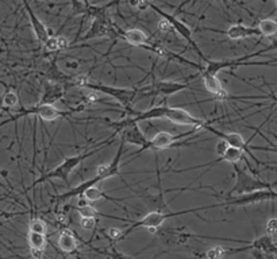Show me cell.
<instances>
[{"label": "cell", "mask_w": 277, "mask_h": 259, "mask_svg": "<svg viewBox=\"0 0 277 259\" xmlns=\"http://www.w3.org/2000/svg\"><path fill=\"white\" fill-rule=\"evenodd\" d=\"M45 47L46 53H56V51L64 50V49H68L69 42L63 37H57V35L51 34L47 40L42 43Z\"/></svg>", "instance_id": "cell-24"}, {"label": "cell", "mask_w": 277, "mask_h": 259, "mask_svg": "<svg viewBox=\"0 0 277 259\" xmlns=\"http://www.w3.org/2000/svg\"><path fill=\"white\" fill-rule=\"evenodd\" d=\"M116 136V134L114 132L113 135H110L107 139H104L103 142L100 143H97L95 145L93 149H91L88 151H84V152H80V154H76V155H72V157H68L64 159L61 164L56 166L54 169L49 170V172H46L44 174L38 177L37 180L31 184V185L28 186L26 191H30V189H34L35 186L41 185V184H44L46 181L49 180H53V178H58V180L64 181L65 184H69V175L72 174V172H73L80 164H83L87 158L92 157V155H95L97 154L99 151H102L104 147L110 146L111 143H113V139Z\"/></svg>", "instance_id": "cell-1"}, {"label": "cell", "mask_w": 277, "mask_h": 259, "mask_svg": "<svg viewBox=\"0 0 277 259\" xmlns=\"http://www.w3.org/2000/svg\"><path fill=\"white\" fill-rule=\"evenodd\" d=\"M275 49V45L269 46V47H265L262 50L255 51V53H252V54H248L245 57H239V58H234V60H223V61H214V60H208L206 62L207 65L202 68L200 70V74L202 76H218V73L223 70V69H230L232 70L234 68H238V66H252V65H275L276 64V60L273 58L271 61H250V58H253L255 56H261L262 53H266L268 50H273Z\"/></svg>", "instance_id": "cell-7"}, {"label": "cell", "mask_w": 277, "mask_h": 259, "mask_svg": "<svg viewBox=\"0 0 277 259\" xmlns=\"http://www.w3.org/2000/svg\"><path fill=\"white\" fill-rule=\"evenodd\" d=\"M204 30L215 31V33H222V34L227 35L231 41L243 40V38H249V37H257V35H260L258 28L253 27V26H246V24H243V23H235V24H232V26L227 28L226 31L212 30V28L208 27H204Z\"/></svg>", "instance_id": "cell-18"}, {"label": "cell", "mask_w": 277, "mask_h": 259, "mask_svg": "<svg viewBox=\"0 0 277 259\" xmlns=\"http://www.w3.org/2000/svg\"><path fill=\"white\" fill-rule=\"evenodd\" d=\"M74 209L79 212L80 217H97V216H104L106 217V215L97 212L92 205H90V203L84 204V205H76Z\"/></svg>", "instance_id": "cell-26"}, {"label": "cell", "mask_w": 277, "mask_h": 259, "mask_svg": "<svg viewBox=\"0 0 277 259\" xmlns=\"http://www.w3.org/2000/svg\"><path fill=\"white\" fill-rule=\"evenodd\" d=\"M58 247L65 254H74L77 251V239L72 230L64 228L58 237Z\"/></svg>", "instance_id": "cell-22"}, {"label": "cell", "mask_w": 277, "mask_h": 259, "mask_svg": "<svg viewBox=\"0 0 277 259\" xmlns=\"http://www.w3.org/2000/svg\"><path fill=\"white\" fill-rule=\"evenodd\" d=\"M245 157V154H243L239 149H235V147L232 146H227L226 151L223 152L222 155L214 159V161H211L208 164H203V165H198V166H191V168H185V169H172V172H175V173H184V172H189V170H196V169H202V168H212L215 165L221 164L223 161H226V162H230V164H238L242 158Z\"/></svg>", "instance_id": "cell-17"}, {"label": "cell", "mask_w": 277, "mask_h": 259, "mask_svg": "<svg viewBox=\"0 0 277 259\" xmlns=\"http://www.w3.org/2000/svg\"><path fill=\"white\" fill-rule=\"evenodd\" d=\"M22 3L23 6H24V10L27 12L28 19H30V23H31V28H33V33H34L35 38H37V41H38L40 43H44L51 35V30L46 27L45 24L40 21V18L35 15L33 8L30 6V3H28V0H22Z\"/></svg>", "instance_id": "cell-19"}, {"label": "cell", "mask_w": 277, "mask_h": 259, "mask_svg": "<svg viewBox=\"0 0 277 259\" xmlns=\"http://www.w3.org/2000/svg\"><path fill=\"white\" fill-rule=\"evenodd\" d=\"M81 196H84L90 203H95V201L100 200V198H106V200H110V201H113V203H120V201L125 200V198L111 197V196H108L107 193H104L102 189H99L96 186H88V188H85Z\"/></svg>", "instance_id": "cell-23"}, {"label": "cell", "mask_w": 277, "mask_h": 259, "mask_svg": "<svg viewBox=\"0 0 277 259\" xmlns=\"http://www.w3.org/2000/svg\"><path fill=\"white\" fill-rule=\"evenodd\" d=\"M234 172H235V184L230 191L227 192V196H237V194H243L249 192L260 191V189H269L275 188V182L269 184L266 181H262L257 178L254 174L241 168L238 164H232Z\"/></svg>", "instance_id": "cell-9"}, {"label": "cell", "mask_w": 277, "mask_h": 259, "mask_svg": "<svg viewBox=\"0 0 277 259\" xmlns=\"http://www.w3.org/2000/svg\"><path fill=\"white\" fill-rule=\"evenodd\" d=\"M268 200H276V191L275 188L269 189H260V191L249 192L237 196H225L222 197V207H243V205H252V204L262 203Z\"/></svg>", "instance_id": "cell-12"}, {"label": "cell", "mask_w": 277, "mask_h": 259, "mask_svg": "<svg viewBox=\"0 0 277 259\" xmlns=\"http://www.w3.org/2000/svg\"><path fill=\"white\" fill-rule=\"evenodd\" d=\"M125 145H126L125 142L120 141V145H119L116 155L114 157V159L111 162H108V164L106 165H100V166L96 169V175H95L93 178L85 181V182L80 184V185L74 186V188H72L70 191L65 192L63 194H56V196L53 197V201L56 203V205H61L64 201H68L70 198L79 197V196L83 194V192H84L85 188H88V186H96L97 184L102 182V181H106L108 180V178H111V177L119 175L120 159H122V154H123V150H125Z\"/></svg>", "instance_id": "cell-4"}, {"label": "cell", "mask_w": 277, "mask_h": 259, "mask_svg": "<svg viewBox=\"0 0 277 259\" xmlns=\"http://www.w3.org/2000/svg\"><path fill=\"white\" fill-rule=\"evenodd\" d=\"M191 85L187 83H177V81H165V80H154L152 84L142 86L141 89V99L145 97H169L179 92L188 89Z\"/></svg>", "instance_id": "cell-13"}, {"label": "cell", "mask_w": 277, "mask_h": 259, "mask_svg": "<svg viewBox=\"0 0 277 259\" xmlns=\"http://www.w3.org/2000/svg\"><path fill=\"white\" fill-rule=\"evenodd\" d=\"M0 177L4 178V180H8V172L4 169H0Z\"/></svg>", "instance_id": "cell-35"}, {"label": "cell", "mask_w": 277, "mask_h": 259, "mask_svg": "<svg viewBox=\"0 0 277 259\" xmlns=\"http://www.w3.org/2000/svg\"><path fill=\"white\" fill-rule=\"evenodd\" d=\"M1 96H3V100H4V104H6L7 109L18 107V104H19V97H18V95L15 92H12V90H6Z\"/></svg>", "instance_id": "cell-29"}, {"label": "cell", "mask_w": 277, "mask_h": 259, "mask_svg": "<svg viewBox=\"0 0 277 259\" xmlns=\"http://www.w3.org/2000/svg\"><path fill=\"white\" fill-rule=\"evenodd\" d=\"M257 28H258V31H260V35H262V37H266V38L275 37L277 33L276 19H273V18L261 19L258 24H257Z\"/></svg>", "instance_id": "cell-25"}, {"label": "cell", "mask_w": 277, "mask_h": 259, "mask_svg": "<svg viewBox=\"0 0 277 259\" xmlns=\"http://www.w3.org/2000/svg\"><path fill=\"white\" fill-rule=\"evenodd\" d=\"M227 146H229V145H227V143L225 141L219 142V143L216 145V149H215V150H216V154H218V155H222L223 152L226 151Z\"/></svg>", "instance_id": "cell-32"}, {"label": "cell", "mask_w": 277, "mask_h": 259, "mask_svg": "<svg viewBox=\"0 0 277 259\" xmlns=\"http://www.w3.org/2000/svg\"><path fill=\"white\" fill-rule=\"evenodd\" d=\"M120 1H122V0H113V1H110V3H107V4H106V8H110V7H113V6H116V8H118L119 7V3H120Z\"/></svg>", "instance_id": "cell-33"}, {"label": "cell", "mask_w": 277, "mask_h": 259, "mask_svg": "<svg viewBox=\"0 0 277 259\" xmlns=\"http://www.w3.org/2000/svg\"><path fill=\"white\" fill-rule=\"evenodd\" d=\"M147 8H152L153 11L156 12L157 15H160V17L164 19L165 22L168 23L170 26V28L173 30V31H176L177 34L180 35L183 40L187 42L188 45L192 47L193 50L196 51V54H198L202 60H203L204 62H207L209 60V58H207V57L204 56L203 51H202V49L199 47V45L196 43V41L193 40L192 37V31H191V28L188 27L185 23L183 22V21H180V19H177V18L175 17V15H172V14H169V12H165L164 10H161L160 7H157L154 3H153L152 0H149V4H147Z\"/></svg>", "instance_id": "cell-10"}, {"label": "cell", "mask_w": 277, "mask_h": 259, "mask_svg": "<svg viewBox=\"0 0 277 259\" xmlns=\"http://www.w3.org/2000/svg\"><path fill=\"white\" fill-rule=\"evenodd\" d=\"M64 93H65L64 84H61V83H46L40 103H42V104H54L60 99H63Z\"/></svg>", "instance_id": "cell-20"}, {"label": "cell", "mask_w": 277, "mask_h": 259, "mask_svg": "<svg viewBox=\"0 0 277 259\" xmlns=\"http://www.w3.org/2000/svg\"><path fill=\"white\" fill-rule=\"evenodd\" d=\"M28 247H30V255L34 258H42L46 246V235L38 234V232L28 231L27 234Z\"/></svg>", "instance_id": "cell-21"}, {"label": "cell", "mask_w": 277, "mask_h": 259, "mask_svg": "<svg viewBox=\"0 0 277 259\" xmlns=\"http://www.w3.org/2000/svg\"><path fill=\"white\" fill-rule=\"evenodd\" d=\"M28 231L31 232H38V234H45L47 232V225L42 219L40 217H31L30 220V224H28Z\"/></svg>", "instance_id": "cell-27"}, {"label": "cell", "mask_w": 277, "mask_h": 259, "mask_svg": "<svg viewBox=\"0 0 277 259\" xmlns=\"http://www.w3.org/2000/svg\"><path fill=\"white\" fill-rule=\"evenodd\" d=\"M85 109L84 104H81L77 108H72V109H68V111H63V109H58L57 107H54L53 104H42V103H38V104H34V106H30V107H22L18 108V112L15 115H10V118L6 119L4 122L0 123V127L6 126L7 123H11V122H17L18 119L26 118L28 115H34V116H38L42 120H46V122H53V120H57V119H69L74 112H80Z\"/></svg>", "instance_id": "cell-6"}, {"label": "cell", "mask_w": 277, "mask_h": 259, "mask_svg": "<svg viewBox=\"0 0 277 259\" xmlns=\"http://www.w3.org/2000/svg\"><path fill=\"white\" fill-rule=\"evenodd\" d=\"M80 225L84 230H92L96 225V217H81L80 220Z\"/></svg>", "instance_id": "cell-31"}, {"label": "cell", "mask_w": 277, "mask_h": 259, "mask_svg": "<svg viewBox=\"0 0 277 259\" xmlns=\"http://www.w3.org/2000/svg\"><path fill=\"white\" fill-rule=\"evenodd\" d=\"M40 1H41V0H40Z\"/></svg>", "instance_id": "cell-37"}, {"label": "cell", "mask_w": 277, "mask_h": 259, "mask_svg": "<svg viewBox=\"0 0 277 259\" xmlns=\"http://www.w3.org/2000/svg\"><path fill=\"white\" fill-rule=\"evenodd\" d=\"M191 1H193V0H184V1H183V3H181L180 6L177 7V8H176V12H180L181 10H183V7L184 6H187L188 3H191Z\"/></svg>", "instance_id": "cell-34"}, {"label": "cell", "mask_w": 277, "mask_h": 259, "mask_svg": "<svg viewBox=\"0 0 277 259\" xmlns=\"http://www.w3.org/2000/svg\"><path fill=\"white\" fill-rule=\"evenodd\" d=\"M114 37L116 38H120V40L126 41L129 45L131 46H137V47H142L145 50H149L152 49V46L154 42L147 38V35L139 30V28H130V30H122L120 27H118L116 24H114Z\"/></svg>", "instance_id": "cell-16"}, {"label": "cell", "mask_w": 277, "mask_h": 259, "mask_svg": "<svg viewBox=\"0 0 277 259\" xmlns=\"http://www.w3.org/2000/svg\"><path fill=\"white\" fill-rule=\"evenodd\" d=\"M203 130H207V131H209V132H212L214 135L219 136L222 141L226 142L229 146L239 149L243 154H248V155H249V157L254 161L255 164H258V165L262 164V162H260V159H258V158L255 157L254 154L252 152V150L255 149V150H266V151H268V149H265V147H250L249 141L248 142L245 141V139H243V136L241 135V134H238V132H223V131H219V130L214 129V127L211 126L209 122H207V123L204 124Z\"/></svg>", "instance_id": "cell-14"}, {"label": "cell", "mask_w": 277, "mask_h": 259, "mask_svg": "<svg viewBox=\"0 0 277 259\" xmlns=\"http://www.w3.org/2000/svg\"><path fill=\"white\" fill-rule=\"evenodd\" d=\"M127 119L134 123H141V122L153 120V119H166L172 123L192 126V127H198L200 130H203L204 124L207 123V120L196 118L183 108L169 107V106H157V107L149 108L147 111H143V112H134L133 116H127Z\"/></svg>", "instance_id": "cell-2"}, {"label": "cell", "mask_w": 277, "mask_h": 259, "mask_svg": "<svg viewBox=\"0 0 277 259\" xmlns=\"http://www.w3.org/2000/svg\"><path fill=\"white\" fill-rule=\"evenodd\" d=\"M108 8L102 6V8L91 18V27L88 31L85 33L83 37H79L76 42H85V41L95 40V38H103V37H108V35H114L115 30H114V23L110 21L108 18Z\"/></svg>", "instance_id": "cell-11"}, {"label": "cell", "mask_w": 277, "mask_h": 259, "mask_svg": "<svg viewBox=\"0 0 277 259\" xmlns=\"http://www.w3.org/2000/svg\"><path fill=\"white\" fill-rule=\"evenodd\" d=\"M157 180H159V185H157L159 193H149V192L143 191V189H138V191H137L134 188H130L129 185L127 186L136 193V197L141 198L147 208H150V211L166 212V211H169V207H168V203H166V200H165L164 192L161 189V173L159 172V166H157Z\"/></svg>", "instance_id": "cell-15"}, {"label": "cell", "mask_w": 277, "mask_h": 259, "mask_svg": "<svg viewBox=\"0 0 277 259\" xmlns=\"http://www.w3.org/2000/svg\"><path fill=\"white\" fill-rule=\"evenodd\" d=\"M3 109H7L6 104H4V100H3V96H0V111Z\"/></svg>", "instance_id": "cell-36"}, {"label": "cell", "mask_w": 277, "mask_h": 259, "mask_svg": "<svg viewBox=\"0 0 277 259\" xmlns=\"http://www.w3.org/2000/svg\"><path fill=\"white\" fill-rule=\"evenodd\" d=\"M227 253V247H221V246H216V247H211L207 250L204 254H200L199 257H204V258L208 259H219L222 257H225Z\"/></svg>", "instance_id": "cell-28"}, {"label": "cell", "mask_w": 277, "mask_h": 259, "mask_svg": "<svg viewBox=\"0 0 277 259\" xmlns=\"http://www.w3.org/2000/svg\"><path fill=\"white\" fill-rule=\"evenodd\" d=\"M69 83H72L80 88L95 90V92H99V93L111 97L114 100H116L122 107L129 109L130 113H134V111L131 109L133 103L138 99H141V89L139 88H120V86H114V85H106L102 84V83H96V81H91L87 76H74L70 79Z\"/></svg>", "instance_id": "cell-3"}, {"label": "cell", "mask_w": 277, "mask_h": 259, "mask_svg": "<svg viewBox=\"0 0 277 259\" xmlns=\"http://www.w3.org/2000/svg\"><path fill=\"white\" fill-rule=\"evenodd\" d=\"M216 207H222L221 203L212 204V205H204V207H198V208H191V209H184V211H177V212H172V211H166V212H160V211H150L149 214H146L141 220L138 221H133L129 219H118L122 221H127L130 223V227L122 230V234L119 237V240H123L126 237H129L131 232H134L138 228H147V230H157L161 225L164 224V221L170 217H175V216H181V215L187 214H196L200 211H207V209L216 208Z\"/></svg>", "instance_id": "cell-5"}, {"label": "cell", "mask_w": 277, "mask_h": 259, "mask_svg": "<svg viewBox=\"0 0 277 259\" xmlns=\"http://www.w3.org/2000/svg\"><path fill=\"white\" fill-rule=\"evenodd\" d=\"M265 232L266 235H269V237H276V232H277V220L276 217H272L268 223H266V227H265Z\"/></svg>", "instance_id": "cell-30"}, {"label": "cell", "mask_w": 277, "mask_h": 259, "mask_svg": "<svg viewBox=\"0 0 277 259\" xmlns=\"http://www.w3.org/2000/svg\"><path fill=\"white\" fill-rule=\"evenodd\" d=\"M200 129H198V127H193V130H191V131L183 132V134H177V135H173V134L166 132V131H160V132H157L156 135L153 136L152 139H147L146 145L142 147V149H139L137 152H134V154L131 155V158H136L138 157V155H141L142 152H145L146 150H152V151L157 152L161 151V150L170 149V147L189 146V145H192V143L188 141H183V139L195 134Z\"/></svg>", "instance_id": "cell-8"}]
</instances>
